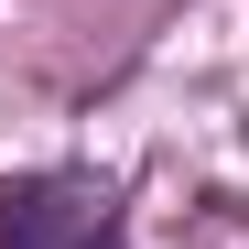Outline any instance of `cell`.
I'll list each match as a JSON object with an SVG mask.
<instances>
[{
  "label": "cell",
  "instance_id": "1",
  "mask_svg": "<svg viewBox=\"0 0 249 249\" xmlns=\"http://www.w3.org/2000/svg\"><path fill=\"white\" fill-rule=\"evenodd\" d=\"M98 238H108V195L76 174H44L0 206V249H98Z\"/></svg>",
  "mask_w": 249,
  "mask_h": 249
}]
</instances>
